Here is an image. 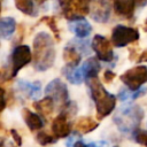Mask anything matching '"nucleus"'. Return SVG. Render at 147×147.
Here are the masks:
<instances>
[{"mask_svg":"<svg viewBox=\"0 0 147 147\" xmlns=\"http://www.w3.org/2000/svg\"><path fill=\"white\" fill-rule=\"evenodd\" d=\"M121 80L130 90L136 91L141 88V86L147 83V67L137 65L126 70L121 76Z\"/></svg>","mask_w":147,"mask_h":147,"instance_id":"8","label":"nucleus"},{"mask_svg":"<svg viewBox=\"0 0 147 147\" xmlns=\"http://www.w3.org/2000/svg\"><path fill=\"white\" fill-rule=\"evenodd\" d=\"M16 30V21L13 17H2L0 20V36L2 39H9Z\"/></svg>","mask_w":147,"mask_h":147,"instance_id":"19","label":"nucleus"},{"mask_svg":"<svg viewBox=\"0 0 147 147\" xmlns=\"http://www.w3.org/2000/svg\"><path fill=\"white\" fill-rule=\"evenodd\" d=\"M39 22H40V23H45V24L51 29V31L53 32V34H54L56 41H60V39H61V38H60V29H59V26H57V23H56V20H55L54 16H44V17L40 18Z\"/></svg>","mask_w":147,"mask_h":147,"instance_id":"23","label":"nucleus"},{"mask_svg":"<svg viewBox=\"0 0 147 147\" xmlns=\"http://www.w3.org/2000/svg\"><path fill=\"white\" fill-rule=\"evenodd\" d=\"M146 92H147V88H145V87H141V88L136 90V91L130 90V88H127V90L122 88V90L118 92V99H119L121 101L136 100V99H138V98L142 96Z\"/></svg>","mask_w":147,"mask_h":147,"instance_id":"21","label":"nucleus"},{"mask_svg":"<svg viewBox=\"0 0 147 147\" xmlns=\"http://www.w3.org/2000/svg\"><path fill=\"white\" fill-rule=\"evenodd\" d=\"M36 140H37L41 146H46V145H49V144H54V142H56L57 138H56L54 134H53V136H51V134H48L47 132L41 131V132H39V133L36 136Z\"/></svg>","mask_w":147,"mask_h":147,"instance_id":"24","label":"nucleus"},{"mask_svg":"<svg viewBox=\"0 0 147 147\" xmlns=\"http://www.w3.org/2000/svg\"><path fill=\"white\" fill-rule=\"evenodd\" d=\"M98 126H99V123L95 119H93L92 117L85 116V117L78 118L75 122L74 130L79 132V133H82V134H86V133H90V132L94 131Z\"/></svg>","mask_w":147,"mask_h":147,"instance_id":"15","label":"nucleus"},{"mask_svg":"<svg viewBox=\"0 0 147 147\" xmlns=\"http://www.w3.org/2000/svg\"><path fill=\"white\" fill-rule=\"evenodd\" d=\"M87 82V87L90 90L91 99L93 100L96 109V118L99 121L103 119L115 109L116 106V96L107 92V90L102 86L98 77L90 78Z\"/></svg>","mask_w":147,"mask_h":147,"instance_id":"2","label":"nucleus"},{"mask_svg":"<svg viewBox=\"0 0 147 147\" xmlns=\"http://www.w3.org/2000/svg\"><path fill=\"white\" fill-rule=\"evenodd\" d=\"M139 31L131 26L122 24L116 25L111 31V42L115 47H125L139 39Z\"/></svg>","mask_w":147,"mask_h":147,"instance_id":"7","label":"nucleus"},{"mask_svg":"<svg viewBox=\"0 0 147 147\" xmlns=\"http://www.w3.org/2000/svg\"><path fill=\"white\" fill-rule=\"evenodd\" d=\"M63 60L69 67H77L80 63L82 56L75 46H67L63 49Z\"/></svg>","mask_w":147,"mask_h":147,"instance_id":"20","label":"nucleus"},{"mask_svg":"<svg viewBox=\"0 0 147 147\" xmlns=\"http://www.w3.org/2000/svg\"><path fill=\"white\" fill-rule=\"evenodd\" d=\"M69 115L63 110L60 113L52 123V132L53 134L59 138H65L71 132V124L69 123Z\"/></svg>","mask_w":147,"mask_h":147,"instance_id":"12","label":"nucleus"},{"mask_svg":"<svg viewBox=\"0 0 147 147\" xmlns=\"http://www.w3.org/2000/svg\"><path fill=\"white\" fill-rule=\"evenodd\" d=\"M34 1H36L38 5H42V3H44V2H46L47 0H34Z\"/></svg>","mask_w":147,"mask_h":147,"instance_id":"33","label":"nucleus"},{"mask_svg":"<svg viewBox=\"0 0 147 147\" xmlns=\"http://www.w3.org/2000/svg\"><path fill=\"white\" fill-rule=\"evenodd\" d=\"M59 5L68 21L84 18L91 11V0H59Z\"/></svg>","mask_w":147,"mask_h":147,"instance_id":"5","label":"nucleus"},{"mask_svg":"<svg viewBox=\"0 0 147 147\" xmlns=\"http://www.w3.org/2000/svg\"><path fill=\"white\" fill-rule=\"evenodd\" d=\"M133 137H134V141L136 142L147 147V131H145V130H137V131L133 132Z\"/></svg>","mask_w":147,"mask_h":147,"instance_id":"25","label":"nucleus"},{"mask_svg":"<svg viewBox=\"0 0 147 147\" xmlns=\"http://www.w3.org/2000/svg\"><path fill=\"white\" fill-rule=\"evenodd\" d=\"M113 42L108 40L106 37L101 34H95L92 39L91 47L96 54V57L102 62H111L114 59V52H113Z\"/></svg>","mask_w":147,"mask_h":147,"instance_id":"10","label":"nucleus"},{"mask_svg":"<svg viewBox=\"0 0 147 147\" xmlns=\"http://www.w3.org/2000/svg\"><path fill=\"white\" fill-rule=\"evenodd\" d=\"M33 68L37 71H46L54 64V41L47 32H39L33 39Z\"/></svg>","mask_w":147,"mask_h":147,"instance_id":"1","label":"nucleus"},{"mask_svg":"<svg viewBox=\"0 0 147 147\" xmlns=\"http://www.w3.org/2000/svg\"><path fill=\"white\" fill-rule=\"evenodd\" d=\"M10 134H11L14 141H15V145L18 146V147L22 146V138H21V136L18 134V132H17L15 129H11V130H10Z\"/></svg>","mask_w":147,"mask_h":147,"instance_id":"26","label":"nucleus"},{"mask_svg":"<svg viewBox=\"0 0 147 147\" xmlns=\"http://www.w3.org/2000/svg\"><path fill=\"white\" fill-rule=\"evenodd\" d=\"M137 61H138L139 63H141V62H147V49L144 51V52L139 55V57H138Z\"/></svg>","mask_w":147,"mask_h":147,"instance_id":"29","label":"nucleus"},{"mask_svg":"<svg viewBox=\"0 0 147 147\" xmlns=\"http://www.w3.org/2000/svg\"><path fill=\"white\" fill-rule=\"evenodd\" d=\"M32 53L31 49L28 45H18L16 46L11 54H10V74H9V79L15 77L18 71L29 64L32 60Z\"/></svg>","mask_w":147,"mask_h":147,"instance_id":"6","label":"nucleus"},{"mask_svg":"<svg viewBox=\"0 0 147 147\" xmlns=\"http://www.w3.org/2000/svg\"><path fill=\"white\" fill-rule=\"evenodd\" d=\"M1 94H2V106H1V111L5 110L6 108V91L3 90V87H1Z\"/></svg>","mask_w":147,"mask_h":147,"instance_id":"30","label":"nucleus"},{"mask_svg":"<svg viewBox=\"0 0 147 147\" xmlns=\"http://www.w3.org/2000/svg\"><path fill=\"white\" fill-rule=\"evenodd\" d=\"M46 95L51 96L57 105L64 107L69 102V93L67 85L59 78L53 79L49 82L45 88Z\"/></svg>","mask_w":147,"mask_h":147,"instance_id":"9","label":"nucleus"},{"mask_svg":"<svg viewBox=\"0 0 147 147\" xmlns=\"http://www.w3.org/2000/svg\"><path fill=\"white\" fill-rule=\"evenodd\" d=\"M0 147H15V146H14L11 142H7V144H6V139H5V138H1Z\"/></svg>","mask_w":147,"mask_h":147,"instance_id":"31","label":"nucleus"},{"mask_svg":"<svg viewBox=\"0 0 147 147\" xmlns=\"http://www.w3.org/2000/svg\"><path fill=\"white\" fill-rule=\"evenodd\" d=\"M70 30L76 34L78 38H86L91 32H92V26L91 24L84 20H76V21H70Z\"/></svg>","mask_w":147,"mask_h":147,"instance_id":"17","label":"nucleus"},{"mask_svg":"<svg viewBox=\"0 0 147 147\" xmlns=\"http://www.w3.org/2000/svg\"><path fill=\"white\" fill-rule=\"evenodd\" d=\"M145 24H146V29H147V20L145 21Z\"/></svg>","mask_w":147,"mask_h":147,"instance_id":"34","label":"nucleus"},{"mask_svg":"<svg viewBox=\"0 0 147 147\" xmlns=\"http://www.w3.org/2000/svg\"><path fill=\"white\" fill-rule=\"evenodd\" d=\"M91 17L99 23H106L110 16L109 0H91Z\"/></svg>","mask_w":147,"mask_h":147,"instance_id":"11","label":"nucleus"},{"mask_svg":"<svg viewBox=\"0 0 147 147\" xmlns=\"http://www.w3.org/2000/svg\"><path fill=\"white\" fill-rule=\"evenodd\" d=\"M17 88L26 96L33 100H37L40 96V91H41V85L39 82H34V83H30V82H25L23 79H20L17 82Z\"/></svg>","mask_w":147,"mask_h":147,"instance_id":"14","label":"nucleus"},{"mask_svg":"<svg viewBox=\"0 0 147 147\" xmlns=\"http://www.w3.org/2000/svg\"><path fill=\"white\" fill-rule=\"evenodd\" d=\"M14 2H15V7L23 14L29 16L36 15V9L32 0H14Z\"/></svg>","mask_w":147,"mask_h":147,"instance_id":"22","label":"nucleus"},{"mask_svg":"<svg viewBox=\"0 0 147 147\" xmlns=\"http://www.w3.org/2000/svg\"><path fill=\"white\" fill-rule=\"evenodd\" d=\"M33 108L44 117H49L54 110V100L51 96H46L39 101L33 102Z\"/></svg>","mask_w":147,"mask_h":147,"instance_id":"18","label":"nucleus"},{"mask_svg":"<svg viewBox=\"0 0 147 147\" xmlns=\"http://www.w3.org/2000/svg\"><path fill=\"white\" fill-rule=\"evenodd\" d=\"M115 77H116V75L111 70H106L105 74H103V80L107 82V83H111Z\"/></svg>","mask_w":147,"mask_h":147,"instance_id":"27","label":"nucleus"},{"mask_svg":"<svg viewBox=\"0 0 147 147\" xmlns=\"http://www.w3.org/2000/svg\"><path fill=\"white\" fill-rule=\"evenodd\" d=\"M22 117H23L26 126L31 131L40 130L44 126V121L40 118V116L37 115V114H34V113H32L28 108H23L22 109Z\"/></svg>","mask_w":147,"mask_h":147,"instance_id":"16","label":"nucleus"},{"mask_svg":"<svg viewBox=\"0 0 147 147\" xmlns=\"http://www.w3.org/2000/svg\"><path fill=\"white\" fill-rule=\"evenodd\" d=\"M100 70H101V65L98 59L90 57L86 61H84L79 68L65 65L62 72L70 83L79 85L83 80H88L90 78L98 77V74L100 72Z\"/></svg>","mask_w":147,"mask_h":147,"instance_id":"4","label":"nucleus"},{"mask_svg":"<svg viewBox=\"0 0 147 147\" xmlns=\"http://www.w3.org/2000/svg\"><path fill=\"white\" fill-rule=\"evenodd\" d=\"M137 7H144L147 3V0H136Z\"/></svg>","mask_w":147,"mask_h":147,"instance_id":"32","label":"nucleus"},{"mask_svg":"<svg viewBox=\"0 0 147 147\" xmlns=\"http://www.w3.org/2000/svg\"><path fill=\"white\" fill-rule=\"evenodd\" d=\"M144 118V110L138 105H127L121 107L113 117L114 123L119 131L124 133H133L138 130Z\"/></svg>","mask_w":147,"mask_h":147,"instance_id":"3","label":"nucleus"},{"mask_svg":"<svg viewBox=\"0 0 147 147\" xmlns=\"http://www.w3.org/2000/svg\"><path fill=\"white\" fill-rule=\"evenodd\" d=\"M137 8L136 0H114V10L117 16L131 20Z\"/></svg>","mask_w":147,"mask_h":147,"instance_id":"13","label":"nucleus"},{"mask_svg":"<svg viewBox=\"0 0 147 147\" xmlns=\"http://www.w3.org/2000/svg\"><path fill=\"white\" fill-rule=\"evenodd\" d=\"M72 147H98V144H94V142H92V144H85L82 140H77V141L74 142Z\"/></svg>","mask_w":147,"mask_h":147,"instance_id":"28","label":"nucleus"}]
</instances>
